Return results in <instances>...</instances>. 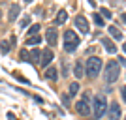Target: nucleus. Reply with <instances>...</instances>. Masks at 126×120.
<instances>
[{
    "label": "nucleus",
    "instance_id": "obj_17",
    "mask_svg": "<svg viewBox=\"0 0 126 120\" xmlns=\"http://www.w3.org/2000/svg\"><path fill=\"white\" fill-rule=\"evenodd\" d=\"M38 32H40V25H32L30 28H28V38L30 36H40Z\"/></svg>",
    "mask_w": 126,
    "mask_h": 120
},
{
    "label": "nucleus",
    "instance_id": "obj_14",
    "mask_svg": "<svg viewBox=\"0 0 126 120\" xmlns=\"http://www.w3.org/2000/svg\"><path fill=\"white\" fill-rule=\"evenodd\" d=\"M45 79H49V81H57L58 79V73H57V69L55 68H47V71H45Z\"/></svg>",
    "mask_w": 126,
    "mask_h": 120
},
{
    "label": "nucleus",
    "instance_id": "obj_29",
    "mask_svg": "<svg viewBox=\"0 0 126 120\" xmlns=\"http://www.w3.org/2000/svg\"><path fill=\"white\" fill-rule=\"evenodd\" d=\"M0 17H2V11H0Z\"/></svg>",
    "mask_w": 126,
    "mask_h": 120
},
{
    "label": "nucleus",
    "instance_id": "obj_11",
    "mask_svg": "<svg viewBox=\"0 0 126 120\" xmlns=\"http://www.w3.org/2000/svg\"><path fill=\"white\" fill-rule=\"evenodd\" d=\"M19 11H21V6L19 4H11L10 6V13H8V21H15L17 15H19Z\"/></svg>",
    "mask_w": 126,
    "mask_h": 120
},
{
    "label": "nucleus",
    "instance_id": "obj_13",
    "mask_svg": "<svg viewBox=\"0 0 126 120\" xmlns=\"http://www.w3.org/2000/svg\"><path fill=\"white\" fill-rule=\"evenodd\" d=\"M66 19H68V13H66V10H60L57 13V19H55V23L57 25H64L66 23Z\"/></svg>",
    "mask_w": 126,
    "mask_h": 120
},
{
    "label": "nucleus",
    "instance_id": "obj_4",
    "mask_svg": "<svg viewBox=\"0 0 126 120\" xmlns=\"http://www.w3.org/2000/svg\"><path fill=\"white\" fill-rule=\"evenodd\" d=\"M107 99H105L104 94H96L94 98V116L96 118H102V116L105 115V111H107Z\"/></svg>",
    "mask_w": 126,
    "mask_h": 120
},
{
    "label": "nucleus",
    "instance_id": "obj_20",
    "mask_svg": "<svg viewBox=\"0 0 126 120\" xmlns=\"http://www.w3.org/2000/svg\"><path fill=\"white\" fill-rule=\"evenodd\" d=\"M94 23L98 28H102L104 26V17H100V13H94Z\"/></svg>",
    "mask_w": 126,
    "mask_h": 120
},
{
    "label": "nucleus",
    "instance_id": "obj_19",
    "mask_svg": "<svg viewBox=\"0 0 126 120\" xmlns=\"http://www.w3.org/2000/svg\"><path fill=\"white\" fill-rule=\"evenodd\" d=\"M79 92V84L77 83H72L70 84V98H72V96H75Z\"/></svg>",
    "mask_w": 126,
    "mask_h": 120
},
{
    "label": "nucleus",
    "instance_id": "obj_30",
    "mask_svg": "<svg viewBox=\"0 0 126 120\" xmlns=\"http://www.w3.org/2000/svg\"><path fill=\"white\" fill-rule=\"evenodd\" d=\"M124 120H126V116H124Z\"/></svg>",
    "mask_w": 126,
    "mask_h": 120
},
{
    "label": "nucleus",
    "instance_id": "obj_6",
    "mask_svg": "<svg viewBox=\"0 0 126 120\" xmlns=\"http://www.w3.org/2000/svg\"><path fill=\"white\" fill-rule=\"evenodd\" d=\"M75 109H77L79 115H83V116H89L90 115V107H89V101H87V96H85L83 99H79V101H77Z\"/></svg>",
    "mask_w": 126,
    "mask_h": 120
},
{
    "label": "nucleus",
    "instance_id": "obj_10",
    "mask_svg": "<svg viewBox=\"0 0 126 120\" xmlns=\"http://www.w3.org/2000/svg\"><path fill=\"white\" fill-rule=\"evenodd\" d=\"M100 41H102V45L105 47V51H107V53H111V54H115V53H117V45L111 41V40H107V38H102Z\"/></svg>",
    "mask_w": 126,
    "mask_h": 120
},
{
    "label": "nucleus",
    "instance_id": "obj_8",
    "mask_svg": "<svg viewBox=\"0 0 126 120\" xmlns=\"http://www.w3.org/2000/svg\"><path fill=\"white\" fill-rule=\"evenodd\" d=\"M75 26H77V28H79L81 32H83V34H89V32H90V28H89V23H87V19H85L83 15L75 17Z\"/></svg>",
    "mask_w": 126,
    "mask_h": 120
},
{
    "label": "nucleus",
    "instance_id": "obj_16",
    "mask_svg": "<svg viewBox=\"0 0 126 120\" xmlns=\"http://www.w3.org/2000/svg\"><path fill=\"white\" fill-rule=\"evenodd\" d=\"M26 45H40L42 43V38L40 36H30V38H26Z\"/></svg>",
    "mask_w": 126,
    "mask_h": 120
},
{
    "label": "nucleus",
    "instance_id": "obj_23",
    "mask_svg": "<svg viewBox=\"0 0 126 120\" xmlns=\"http://www.w3.org/2000/svg\"><path fill=\"white\" fill-rule=\"evenodd\" d=\"M100 15H104L105 19H111V11L107 8H100Z\"/></svg>",
    "mask_w": 126,
    "mask_h": 120
},
{
    "label": "nucleus",
    "instance_id": "obj_28",
    "mask_svg": "<svg viewBox=\"0 0 126 120\" xmlns=\"http://www.w3.org/2000/svg\"><path fill=\"white\" fill-rule=\"evenodd\" d=\"M122 51H124V54H126V43H124V45H122Z\"/></svg>",
    "mask_w": 126,
    "mask_h": 120
},
{
    "label": "nucleus",
    "instance_id": "obj_12",
    "mask_svg": "<svg viewBox=\"0 0 126 120\" xmlns=\"http://www.w3.org/2000/svg\"><path fill=\"white\" fill-rule=\"evenodd\" d=\"M74 73H75V77H77V79H81V77H83V73H85V66H83V60H77V62H75Z\"/></svg>",
    "mask_w": 126,
    "mask_h": 120
},
{
    "label": "nucleus",
    "instance_id": "obj_2",
    "mask_svg": "<svg viewBox=\"0 0 126 120\" xmlns=\"http://www.w3.org/2000/svg\"><path fill=\"white\" fill-rule=\"evenodd\" d=\"M79 43H81V40H79V36L74 30L64 32V51L66 53H75V49L79 47Z\"/></svg>",
    "mask_w": 126,
    "mask_h": 120
},
{
    "label": "nucleus",
    "instance_id": "obj_25",
    "mask_svg": "<svg viewBox=\"0 0 126 120\" xmlns=\"http://www.w3.org/2000/svg\"><path fill=\"white\" fill-rule=\"evenodd\" d=\"M121 94H122V99L126 101V86H122V88H121Z\"/></svg>",
    "mask_w": 126,
    "mask_h": 120
},
{
    "label": "nucleus",
    "instance_id": "obj_15",
    "mask_svg": "<svg viewBox=\"0 0 126 120\" xmlns=\"http://www.w3.org/2000/svg\"><path fill=\"white\" fill-rule=\"evenodd\" d=\"M109 36L111 38H115V40H122V32L119 30V28H115V26H109Z\"/></svg>",
    "mask_w": 126,
    "mask_h": 120
},
{
    "label": "nucleus",
    "instance_id": "obj_7",
    "mask_svg": "<svg viewBox=\"0 0 126 120\" xmlns=\"http://www.w3.org/2000/svg\"><path fill=\"white\" fill-rule=\"evenodd\" d=\"M107 113H109V120H121V107H119V103H113L107 107Z\"/></svg>",
    "mask_w": 126,
    "mask_h": 120
},
{
    "label": "nucleus",
    "instance_id": "obj_3",
    "mask_svg": "<svg viewBox=\"0 0 126 120\" xmlns=\"http://www.w3.org/2000/svg\"><path fill=\"white\" fill-rule=\"evenodd\" d=\"M119 73H121V64H119V60L107 62V66H105V81H107V83H115L117 79H119Z\"/></svg>",
    "mask_w": 126,
    "mask_h": 120
},
{
    "label": "nucleus",
    "instance_id": "obj_9",
    "mask_svg": "<svg viewBox=\"0 0 126 120\" xmlns=\"http://www.w3.org/2000/svg\"><path fill=\"white\" fill-rule=\"evenodd\" d=\"M45 40H47V43L51 45V47H55L58 41V32L55 30V28H49L47 32H45Z\"/></svg>",
    "mask_w": 126,
    "mask_h": 120
},
{
    "label": "nucleus",
    "instance_id": "obj_27",
    "mask_svg": "<svg viewBox=\"0 0 126 120\" xmlns=\"http://www.w3.org/2000/svg\"><path fill=\"white\" fill-rule=\"evenodd\" d=\"M122 21H124V25H126V13H122Z\"/></svg>",
    "mask_w": 126,
    "mask_h": 120
},
{
    "label": "nucleus",
    "instance_id": "obj_24",
    "mask_svg": "<svg viewBox=\"0 0 126 120\" xmlns=\"http://www.w3.org/2000/svg\"><path fill=\"white\" fill-rule=\"evenodd\" d=\"M28 25H30V17H25V19L21 21V28H26Z\"/></svg>",
    "mask_w": 126,
    "mask_h": 120
},
{
    "label": "nucleus",
    "instance_id": "obj_18",
    "mask_svg": "<svg viewBox=\"0 0 126 120\" xmlns=\"http://www.w3.org/2000/svg\"><path fill=\"white\" fill-rule=\"evenodd\" d=\"M42 56V51H38V49H34V51L30 53V60H32V64H36V60Z\"/></svg>",
    "mask_w": 126,
    "mask_h": 120
},
{
    "label": "nucleus",
    "instance_id": "obj_21",
    "mask_svg": "<svg viewBox=\"0 0 126 120\" xmlns=\"http://www.w3.org/2000/svg\"><path fill=\"white\" fill-rule=\"evenodd\" d=\"M21 60H25V62H30V64H32V60H30V53L23 49V51H21Z\"/></svg>",
    "mask_w": 126,
    "mask_h": 120
},
{
    "label": "nucleus",
    "instance_id": "obj_26",
    "mask_svg": "<svg viewBox=\"0 0 126 120\" xmlns=\"http://www.w3.org/2000/svg\"><path fill=\"white\" fill-rule=\"evenodd\" d=\"M119 64H122V66H126V60H124V58H119Z\"/></svg>",
    "mask_w": 126,
    "mask_h": 120
},
{
    "label": "nucleus",
    "instance_id": "obj_5",
    "mask_svg": "<svg viewBox=\"0 0 126 120\" xmlns=\"http://www.w3.org/2000/svg\"><path fill=\"white\" fill-rule=\"evenodd\" d=\"M53 58H55V54H53L51 49H43L42 56H40V64H42L43 68H49V64L53 62Z\"/></svg>",
    "mask_w": 126,
    "mask_h": 120
},
{
    "label": "nucleus",
    "instance_id": "obj_1",
    "mask_svg": "<svg viewBox=\"0 0 126 120\" xmlns=\"http://www.w3.org/2000/svg\"><path fill=\"white\" fill-rule=\"evenodd\" d=\"M102 66H104V60L100 56H89L87 62H85V73L89 79H96L102 71Z\"/></svg>",
    "mask_w": 126,
    "mask_h": 120
},
{
    "label": "nucleus",
    "instance_id": "obj_22",
    "mask_svg": "<svg viewBox=\"0 0 126 120\" xmlns=\"http://www.w3.org/2000/svg\"><path fill=\"white\" fill-rule=\"evenodd\" d=\"M8 51H10V45H8V41H0V53H2V54H6Z\"/></svg>",
    "mask_w": 126,
    "mask_h": 120
}]
</instances>
